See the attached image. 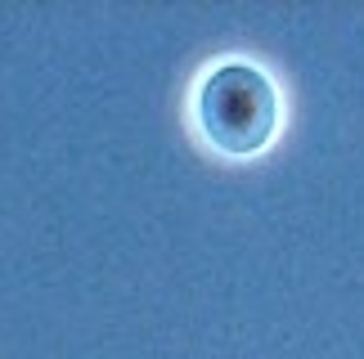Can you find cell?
Returning <instances> with one entry per match:
<instances>
[{
	"instance_id": "1",
	"label": "cell",
	"mask_w": 364,
	"mask_h": 359,
	"mask_svg": "<svg viewBox=\"0 0 364 359\" xmlns=\"http://www.w3.org/2000/svg\"><path fill=\"white\" fill-rule=\"evenodd\" d=\"M279 121L274 81L257 63H216L198 86V126L225 153H257L270 144Z\"/></svg>"
}]
</instances>
